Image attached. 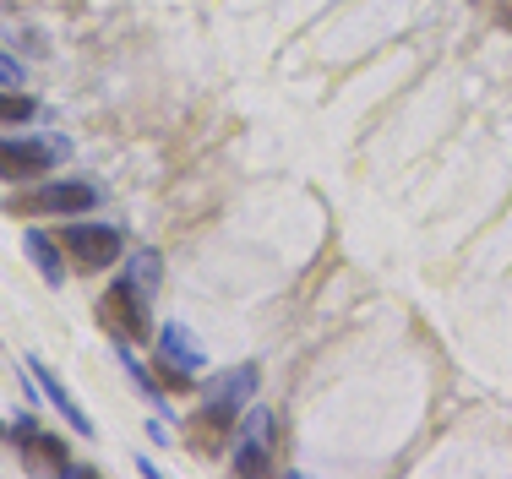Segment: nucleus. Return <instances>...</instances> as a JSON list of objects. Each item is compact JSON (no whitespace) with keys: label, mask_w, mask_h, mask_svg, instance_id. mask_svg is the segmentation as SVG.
Returning a JSON list of instances; mask_svg holds the SVG:
<instances>
[{"label":"nucleus","mask_w":512,"mask_h":479,"mask_svg":"<svg viewBox=\"0 0 512 479\" xmlns=\"http://www.w3.org/2000/svg\"><path fill=\"white\" fill-rule=\"evenodd\" d=\"M235 474H267L273 469V447H278V425L267 409H246L235 425Z\"/></svg>","instance_id":"4"},{"label":"nucleus","mask_w":512,"mask_h":479,"mask_svg":"<svg viewBox=\"0 0 512 479\" xmlns=\"http://www.w3.org/2000/svg\"><path fill=\"white\" fill-rule=\"evenodd\" d=\"M22 251L33 256V267L44 273V284H50V289L66 284V245H60V240H50L44 229H28V235H22Z\"/></svg>","instance_id":"10"},{"label":"nucleus","mask_w":512,"mask_h":479,"mask_svg":"<svg viewBox=\"0 0 512 479\" xmlns=\"http://www.w3.org/2000/svg\"><path fill=\"white\" fill-rule=\"evenodd\" d=\"M256 365H229V371H218V376H207V387H202V398L207 403H218V409H229V414H246V398L256 392Z\"/></svg>","instance_id":"7"},{"label":"nucleus","mask_w":512,"mask_h":479,"mask_svg":"<svg viewBox=\"0 0 512 479\" xmlns=\"http://www.w3.org/2000/svg\"><path fill=\"white\" fill-rule=\"evenodd\" d=\"M99 186H88V180H50V186H39V191H22V196H11V213H88V207H99Z\"/></svg>","instance_id":"3"},{"label":"nucleus","mask_w":512,"mask_h":479,"mask_svg":"<svg viewBox=\"0 0 512 479\" xmlns=\"http://www.w3.org/2000/svg\"><path fill=\"white\" fill-rule=\"evenodd\" d=\"M0 120H33V98L28 93H0Z\"/></svg>","instance_id":"13"},{"label":"nucleus","mask_w":512,"mask_h":479,"mask_svg":"<svg viewBox=\"0 0 512 479\" xmlns=\"http://www.w3.org/2000/svg\"><path fill=\"white\" fill-rule=\"evenodd\" d=\"M60 245H66L77 273H104V267H115L120 251H126V240H120L115 224H66L60 229Z\"/></svg>","instance_id":"1"},{"label":"nucleus","mask_w":512,"mask_h":479,"mask_svg":"<svg viewBox=\"0 0 512 479\" xmlns=\"http://www.w3.org/2000/svg\"><path fill=\"white\" fill-rule=\"evenodd\" d=\"M71 153L66 137H6L0 142V180H39Z\"/></svg>","instance_id":"2"},{"label":"nucleus","mask_w":512,"mask_h":479,"mask_svg":"<svg viewBox=\"0 0 512 479\" xmlns=\"http://www.w3.org/2000/svg\"><path fill=\"white\" fill-rule=\"evenodd\" d=\"M120 365H126V376H131V382H137V392H142V398H153V403H158V382H153V376L142 371V365L131 360V354H120ZM158 409H164V403H158Z\"/></svg>","instance_id":"14"},{"label":"nucleus","mask_w":512,"mask_h":479,"mask_svg":"<svg viewBox=\"0 0 512 479\" xmlns=\"http://www.w3.org/2000/svg\"><path fill=\"white\" fill-rule=\"evenodd\" d=\"M0 88H22V66L11 55H0Z\"/></svg>","instance_id":"15"},{"label":"nucleus","mask_w":512,"mask_h":479,"mask_svg":"<svg viewBox=\"0 0 512 479\" xmlns=\"http://www.w3.org/2000/svg\"><path fill=\"white\" fill-rule=\"evenodd\" d=\"M158 354H164V360H175L180 371H202V365H207L202 338L191 333L186 322H164V327H158Z\"/></svg>","instance_id":"8"},{"label":"nucleus","mask_w":512,"mask_h":479,"mask_svg":"<svg viewBox=\"0 0 512 479\" xmlns=\"http://www.w3.org/2000/svg\"><path fill=\"white\" fill-rule=\"evenodd\" d=\"M235 425H240V414L218 409V403H202V409L186 420V447L197 452V458H218V452L235 441Z\"/></svg>","instance_id":"6"},{"label":"nucleus","mask_w":512,"mask_h":479,"mask_svg":"<svg viewBox=\"0 0 512 479\" xmlns=\"http://www.w3.org/2000/svg\"><path fill=\"white\" fill-rule=\"evenodd\" d=\"M99 322H104V333H115L120 343H137V338H148L153 333V322H148V300H142L137 289L120 278L115 289L99 300Z\"/></svg>","instance_id":"5"},{"label":"nucleus","mask_w":512,"mask_h":479,"mask_svg":"<svg viewBox=\"0 0 512 479\" xmlns=\"http://www.w3.org/2000/svg\"><path fill=\"white\" fill-rule=\"evenodd\" d=\"M28 371L33 376H39V387H44V398H50L55 403V409L60 414H66V420H71V431H77V436H93V420H88V414H82V403L77 398H71V392H66V382H60V376L50 371V365H44L39 360V354H28Z\"/></svg>","instance_id":"9"},{"label":"nucleus","mask_w":512,"mask_h":479,"mask_svg":"<svg viewBox=\"0 0 512 479\" xmlns=\"http://www.w3.org/2000/svg\"><path fill=\"white\" fill-rule=\"evenodd\" d=\"M0 436H11V425H0Z\"/></svg>","instance_id":"16"},{"label":"nucleus","mask_w":512,"mask_h":479,"mask_svg":"<svg viewBox=\"0 0 512 479\" xmlns=\"http://www.w3.org/2000/svg\"><path fill=\"white\" fill-rule=\"evenodd\" d=\"M126 284L137 289L142 300H153L158 284H164V256L148 251V245H142V251H131V256H126Z\"/></svg>","instance_id":"11"},{"label":"nucleus","mask_w":512,"mask_h":479,"mask_svg":"<svg viewBox=\"0 0 512 479\" xmlns=\"http://www.w3.org/2000/svg\"><path fill=\"white\" fill-rule=\"evenodd\" d=\"M158 387H169V392H191V371H180L175 360H164V354H158Z\"/></svg>","instance_id":"12"}]
</instances>
